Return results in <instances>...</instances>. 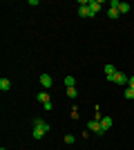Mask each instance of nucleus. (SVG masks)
<instances>
[{
    "instance_id": "f257e3e1",
    "label": "nucleus",
    "mask_w": 134,
    "mask_h": 150,
    "mask_svg": "<svg viewBox=\"0 0 134 150\" xmlns=\"http://www.w3.org/2000/svg\"><path fill=\"white\" fill-rule=\"evenodd\" d=\"M47 132H49V125L43 119H34V139H43Z\"/></svg>"
},
{
    "instance_id": "f03ea898",
    "label": "nucleus",
    "mask_w": 134,
    "mask_h": 150,
    "mask_svg": "<svg viewBox=\"0 0 134 150\" xmlns=\"http://www.w3.org/2000/svg\"><path fill=\"white\" fill-rule=\"evenodd\" d=\"M78 16H81V18H89V16H92V11H89V2L87 0H81V2H78Z\"/></svg>"
},
{
    "instance_id": "7ed1b4c3",
    "label": "nucleus",
    "mask_w": 134,
    "mask_h": 150,
    "mask_svg": "<svg viewBox=\"0 0 134 150\" xmlns=\"http://www.w3.org/2000/svg\"><path fill=\"white\" fill-rule=\"evenodd\" d=\"M109 81H114L116 85H125V83H128L130 79H128V76H125V74H123V72H116V74L112 76V79H109Z\"/></svg>"
},
{
    "instance_id": "20e7f679",
    "label": "nucleus",
    "mask_w": 134,
    "mask_h": 150,
    "mask_svg": "<svg viewBox=\"0 0 134 150\" xmlns=\"http://www.w3.org/2000/svg\"><path fill=\"white\" fill-rule=\"evenodd\" d=\"M87 128H89L92 132H96V134H105V132H103V128H101V121H96V119H92V121H89V123H87Z\"/></svg>"
},
{
    "instance_id": "39448f33",
    "label": "nucleus",
    "mask_w": 134,
    "mask_h": 150,
    "mask_svg": "<svg viewBox=\"0 0 134 150\" xmlns=\"http://www.w3.org/2000/svg\"><path fill=\"white\" fill-rule=\"evenodd\" d=\"M101 7H103L101 0H89V11H92V16H96V13L101 11Z\"/></svg>"
},
{
    "instance_id": "423d86ee",
    "label": "nucleus",
    "mask_w": 134,
    "mask_h": 150,
    "mask_svg": "<svg viewBox=\"0 0 134 150\" xmlns=\"http://www.w3.org/2000/svg\"><path fill=\"white\" fill-rule=\"evenodd\" d=\"M101 128H103V132H107L109 128H112V117H103L101 119Z\"/></svg>"
},
{
    "instance_id": "0eeeda50",
    "label": "nucleus",
    "mask_w": 134,
    "mask_h": 150,
    "mask_svg": "<svg viewBox=\"0 0 134 150\" xmlns=\"http://www.w3.org/2000/svg\"><path fill=\"white\" fill-rule=\"evenodd\" d=\"M40 83H43V88H51V76L49 74H40Z\"/></svg>"
},
{
    "instance_id": "6e6552de",
    "label": "nucleus",
    "mask_w": 134,
    "mask_h": 150,
    "mask_svg": "<svg viewBox=\"0 0 134 150\" xmlns=\"http://www.w3.org/2000/svg\"><path fill=\"white\" fill-rule=\"evenodd\" d=\"M9 88H11V81H9V79H0V90H2V92H7Z\"/></svg>"
},
{
    "instance_id": "1a4fd4ad",
    "label": "nucleus",
    "mask_w": 134,
    "mask_h": 150,
    "mask_svg": "<svg viewBox=\"0 0 134 150\" xmlns=\"http://www.w3.org/2000/svg\"><path fill=\"white\" fill-rule=\"evenodd\" d=\"M36 99L45 105V103H49V94H47V92H38V96H36Z\"/></svg>"
},
{
    "instance_id": "9d476101",
    "label": "nucleus",
    "mask_w": 134,
    "mask_h": 150,
    "mask_svg": "<svg viewBox=\"0 0 134 150\" xmlns=\"http://www.w3.org/2000/svg\"><path fill=\"white\" fill-rule=\"evenodd\" d=\"M65 85L67 88H76V79L74 76H65Z\"/></svg>"
},
{
    "instance_id": "9b49d317",
    "label": "nucleus",
    "mask_w": 134,
    "mask_h": 150,
    "mask_svg": "<svg viewBox=\"0 0 134 150\" xmlns=\"http://www.w3.org/2000/svg\"><path fill=\"white\" fill-rule=\"evenodd\" d=\"M107 16H109V18H119V16H121V11H119V9H114V7H109V9H107Z\"/></svg>"
},
{
    "instance_id": "f8f14e48",
    "label": "nucleus",
    "mask_w": 134,
    "mask_h": 150,
    "mask_svg": "<svg viewBox=\"0 0 134 150\" xmlns=\"http://www.w3.org/2000/svg\"><path fill=\"white\" fill-rule=\"evenodd\" d=\"M105 74H107V79H112V76L116 74V69H114V65H105Z\"/></svg>"
},
{
    "instance_id": "ddd939ff",
    "label": "nucleus",
    "mask_w": 134,
    "mask_h": 150,
    "mask_svg": "<svg viewBox=\"0 0 134 150\" xmlns=\"http://www.w3.org/2000/svg\"><path fill=\"white\" fill-rule=\"evenodd\" d=\"M119 11H121V13H128L130 11V5H128V2H121V5H119Z\"/></svg>"
},
{
    "instance_id": "4468645a",
    "label": "nucleus",
    "mask_w": 134,
    "mask_h": 150,
    "mask_svg": "<svg viewBox=\"0 0 134 150\" xmlns=\"http://www.w3.org/2000/svg\"><path fill=\"white\" fill-rule=\"evenodd\" d=\"M67 96H69V99H76V96H78L76 88H67Z\"/></svg>"
},
{
    "instance_id": "2eb2a0df",
    "label": "nucleus",
    "mask_w": 134,
    "mask_h": 150,
    "mask_svg": "<svg viewBox=\"0 0 134 150\" xmlns=\"http://www.w3.org/2000/svg\"><path fill=\"white\" fill-rule=\"evenodd\" d=\"M125 99H134V88L128 85V90H125Z\"/></svg>"
},
{
    "instance_id": "dca6fc26",
    "label": "nucleus",
    "mask_w": 134,
    "mask_h": 150,
    "mask_svg": "<svg viewBox=\"0 0 134 150\" xmlns=\"http://www.w3.org/2000/svg\"><path fill=\"white\" fill-rule=\"evenodd\" d=\"M65 144H74V134H65Z\"/></svg>"
},
{
    "instance_id": "f3484780",
    "label": "nucleus",
    "mask_w": 134,
    "mask_h": 150,
    "mask_svg": "<svg viewBox=\"0 0 134 150\" xmlns=\"http://www.w3.org/2000/svg\"><path fill=\"white\" fill-rule=\"evenodd\" d=\"M130 88H134V76H132V79H130Z\"/></svg>"
}]
</instances>
